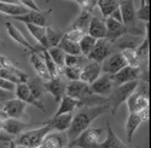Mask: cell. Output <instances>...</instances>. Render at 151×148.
Returning <instances> with one entry per match:
<instances>
[{
	"label": "cell",
	"mask_w": 151,
	"mask_h": 148,
	"mask_svg": "<svg viewBox=\"0 0 151 148\" xmlns=\"http://www.w3.org/2000/svg\"><path fill=\"white\" fill-rule=\"evenodd\" d=\"M104 23H106V40L110 41V43H114L120 37L127 34V29L124 27V24L113 20L111 17H107L104 20Z\"/></svg>",
	"instance_id": "obj_12"
},
{
	"label": "cell",
	"mask_w": 151,
	"mask_h": 148,
	"mask_svg": "<svg viewBox=\"0 0 151 148\" xmlns=\"http://www.w3.org/2000/svg\"><path fill=\"white\" fill-rule=\"evenodd\" d=\"M46 39H47V44H49V49L51 47H57L59 43L63 39V32H59L57 29L47 26L46 27Z\"/></svg>",
	"instance_id": "obj_31"
},
{
	"label": "cell",
	"mask_w": 151,
	"mask_h": 148,
	"mask_svg": "<svg viewBox=\"0 0 151 148\" xmlns=\"http://www.w3.org/2000/svg\"><path fill=\"white\" fill-rule=\"evenodd\" d=\"M104 141V128L103 127H90L86 131H83L76 140L70 141V148H100L101 142Z\"/></svg>",
	"instance_id": "obj_3"
},
{
	"label": "cell",
	"mask_w": 151,
	"mask_h": 148,
	"mask_svg": "<svg viewBox=\"0 0 151 148\" xmlns=\"http://www.w3.org/2000/svg\"><path fill=\"white\" fill-rule=\"evenodd\" d=\"M135 54L140 60V63H147L148 56H150V37H148V24H145V39L138 47L135 49Z\"/></svg>",
	"instance_id": "obj_29"
},
{
	"label": "cell",
	"mask_w": 151,
	"mask_h": 148,
	"mask_svg": "<svg viewBox=\"0 0 151 148\" xmlns=\"http://www.w3.org/2000/svg\"><path fill=\"white\" fill-rule=\"evenodd\" d=\"M93 94L99 96V97H109L111 91L114 90V83H113V77L109 74L100 75L94 83L90 84Z\"/></svg>",
	"instance_id": "obj_10"
},
{
	"label": "cell",
	"mask_w": 151,
	"mask_h": 148,
	"mask_svg": "<svg viewBox=\"0 0 151 148\" xmlns=\"http://www.w3.org/2000/svg\"><path fill=\"white\" fill-rule=\"evenodd\" d=\"M120 53L123 54V57L126 60L127 66L141 68V63H140V60H138L137 54H135V50H124V51H120Z\"/></svg>",
	"instance_id": "obj_39"
},
{
	"label": "cell",
	"mask_w": 151,
	"mask_h": 148,
	"mask_svg": "<svg viewBox=\"0 0 151 148\" xmlns=\"http://www.w3.org/2000/svg\"><path fill=\"white\" fill-rule=\"evenodd\" d=\"M66 148H70V147H66Z\"/></svg>",
	"instance_id": "obj_50"
},
{
	"label": "cell",
	"mask_w": 151,
	"mask_h": 148,
	"mask_svg": "<svg viewBox=\"0 0 151 148\" xmlns=\"http://www.w3.org/2000/svg\"><path fill=\"white\" fill-rule=\"evenodd\" d=\"M10 67H14L13 61H10L6 56H0V68H10Z\"/></svg>",
	"instance_id": "obj_46"
},
{
	"label": "cell",
	"mask_w": 151,
	"mask_h": 148,
	"mask_svg": "<svg viewBox=\"0 0 151 148\" xmlns=\"http://www.w3.org/2000/svg\"><path fill=\"white\" fill-rule=\"evenodd\" d=\"M6 29H7V33H9V36H10V39H12V40H14L16 43L22 44V46H24V47L29 50L30 53H32V51H36V49H34L33 46H32V44L27 41V39L23 36V33H22V32H20L17 27H14V26L10 22H7V23H6Z\"/></svg>",
	"instance_id": "obj_26"
},
{
	"label": "cell",
	"mask_w": 151,
	"mask_h": 148,
	"mask_svg": "<svg viewBox=\"0 0 151 148\" xmlns=\"http://www.w3.org/2000/svg\"><path fill=\"white\" fill-rule=\"evenodd\" d=\"M113 53H114L113 43H110V41H107L106 39H103V40L96 41V46L93 47V50L90 51V54L87 56V58H88L90 61H94V63L101 64V63L109 57L110 54H113Z\"/></svg>",
	"instance_id": "obj_8"
},
{
	"label": "cell",
	"mask_w": 151,
	"mask_h": 148,
	"mask_svg": "<svg viewBox=\"0 0 151 148\" xmlns=\"http://www.w3.org/2000/svg\"><path fill=\"white\" fill-rule=\"evenodd\" d=\"M87 34L91 36L96 40L106 39V23H104V20L101 17L91 16L90 24H88V29H87Z\"/></svg>",
	"instance_id": "obj_21"
},
{
	"label": "cell",
	"mask_w": 151,
	"mask_h": 148,
	"mask_svg": "<svg viewBox=\"0 0 151 148\" xmlns=\"http://www.w3.org/2000/svg\"><path fill=\"white\" fill-rule=\"evenodd\" d=\"M47 53H49V56L51 57L53 63L56 64V67L59 68V71L61 73V68L64 67V57H66L64 51L61 49H59V47H51V49L47 50Z\"/></svg>",
	"instance_id": "obj_35"
},
{
	"label": "cell",
	"mask_w": 151,
	"mask_h": 148,
	"mask_svg": "<svg viewBox=\"0 0 151 148\" xmlns=\"http://www.w3.org/2000/svg\"><path fill=\"white\" fill-rule=\"evenodd\" d=\"M101 75V64L94 63V61H88L81 67V73H80V81L86 83V84H91L94 83L99 77Z\"/></svg>",
	"instance_id": "obj_16"
},
{
	"label": "cell",
	"mask_w": 151,
	"mask_h": 148,
	"mask_svg": "<svg viewBox=\"0 0 151 148\" xmlns=\"http://www.w3.org/2000/svg\"><path fill=\"white\" fill-rule=\"evenodd\" d=\"M14 93H16V98L20 100V101H23L26 103L27 106L30 104V106H34V107H37L39 110H42L46 113V108L43 107L42 103H39L37 100L33 98V96H32V93L29 90V85H27V83L24 84H17L16 88H14Z\"/></svg>",
	"instance_id": "obj_20"
},
{
	"label": "cell",
	"mask_w": 151,
	"mask_h": 148,
	"mask_svg": "<svg viewBox=\"0 0 151 148\" xmlns=\"http://www.w3.org/2000/svg\"><path fill=\"white\" fill-rule=\"evenodd\" d=\"M49 13L50 11H27L23 16L14 17V20L22 22L24 24H34V26H40V27H47V19H49Z\"/></svg>",
	"instance_id": "obj_13"
},
{
	"label": "cell",
	"mask_w": 151,
	"mask_h": 148,
	"mask_svg": "<svg viewBox=\"0 0 151 148\" xmlns=\"http://www.w3.org/2000/svg\"><path fill=\"white\" fill-rule=\"evenodd\" d=\"M143 68H138V67H130L126 66L123 70H120L118 73H116L113 77V83L114 85L118 87L121 84H126L130 81H140L143 78Z\"/></svg>",
	"instance_id": "obj_7"
},
{
	"label": "cell",
	"mask_w": 151,
	"mask_h": 148,
	"mask_svg": "<svg viewBox=\"0 0 151 148\" xmlns=\"http://www.w3.org/2000/svg\"><path fill=\"white\" fill-rule=\"evenodd\" d=\"M109 110L107 104L104 106H97V107H83L80 108L71 118L70 127L67 130V137L70 141L76 140L83 131H86L87 128H90V125L94 120H97L101 114H104Z\"/></svg>",
	"instance_id": "obj_1"
},
{
	"label": "cell",
	"mask_w": 151,
	"mask_h": 148,
	"mask_svg": "<svg viewBox=\"0 0 151 148\" xmlns=\"http://www.w3.org/2000/svg\"><path fill=\"white\" fill-rule=\"evenodd\" d=\"M26 107H27L26 103H23V101H20L17 98H12V100H7L6 103H3L1 110L7 114L9 118L20 120L26 113Z\"/></svg>",
	"instance_id": "obj_15"
},
{
	"label": "cell",
	"mask_w": 151,
	"mask_h": 148,
	"mask_svg": "<svg viewBox=\"0 0 151 148\" xmlns=\"http://www.w3.org/2000/svg\"><path fill=\"white\" fill-rule=\"evenodd\" d=\"M80 9H81V11H87V13H91L94 7H97V1H90V0H78V1H76Z\"/></svg>",
	"instance_id": "obj_44"
},
{
	"label": "cell",
	"mask_w": 151,
	"mask_h": 148,
	"mask_svg": "<svg viewBox=\"0 0 151 148\" xmlns=\"http://www.w3.org/2000/svg\"><path fill=\"white\" fill-rule=\"evenodd\" d=\"M29 10L26 7H23L19 3H9V1H0V13L6 14V16H12L13 19L14 17H19V16H23L26 14Z\"/></svg>",
	"instance_id": "obj_22"
},
{
	"label": "cell",
	"mask_w": 151,
	"mask_h": 148,
	"mask_svg": "<svg viewBox=\"0 0 151 148\" xmlns=\"http://www.w3.org/2000/svg\"><path fill=\"white\" fill-rule=\"evenodd\" d=\"M9 96V93L7 91H3V90H0V100H4L6 97Z\"/></svg>",
	"instance_id": "obj_48"
},
{
	"label": "cell",
	"mask_w": 151,
	"mask_h": 148,
	"mask_svg": "<svg viewBox=\"0 0 151 148\" xmlns=\"http://www.w3.org/2000/svg\"><path fill=\"white\" fill-rule=\"evenodd\" d=\"M29 32L32 33L36 41L40 44V47L49 50V44H47V39H46V27H40V26H34V24H26Z\"/></svg>",
	"instance_id": "obj_30"
},
{
	"label": "cell",
	"mask_w": 151,
	"mask_h": 148,
	"mask_svg": "<svg viewBox=\"0 0 151 148\" xmlns=\"http://www.w3.org/2000/svg\"><path fill=\"white\" fill-rule=\"evenodd\" d=\"M51 130L49 127H42V128H36V130H30V131H23L19 137L13 138V142L16 145H20V147L24 148H39L43 138Z\"/></svg>",
	"instance_id": "obj_4"
},
{
	"label": "cell",
	"mask_w": 151,
	"mask_h": 148,
	"mask_svg": "<svg viewBox=\"0 0 151 148\" xmlns=\"http://www.w3.org/2000/svg\"><path fill=\"white\" fill-rule=\"evenodd\" d=\"M90 20H91V13H87V11H81L80 16L76 19L74 22L71 23L70 29H78V30H83L87 33V29L90 24Z\"/></svg>",
	"instance_id": "obj_32"
},
{
	"label": "cell",
	"mask_w": 151,
	"mask_h": 148,
	"mask_svg": "<svg viewBox=\"0 0 151 148\" xmlns=\"http://www.w3.org/2000/svg\"><path fill=\"white\" fill-rule=\"evenodd\" d=\"M76 108H83L81 103L64 94V97L60 100V106H59V108H57V111H56V114L54 115L73 114V111H74Z\"/></svg>",
	"instance_id": "obj_23"
},
{
	"label": "cell",
	"mask_w": 151,
	"mask_h": 148,
	"mask_svg": "<svg viewBox=\"0 0 151 148\" xmlns=\"http://www.w3.org/2000/svg\"><path fill=\"white\" fill-rule=\"evenodd\" d=\"M30 63H32V66H33L34 71H36V74L39 75V78H42L43 81H49V80H51L50 74H49V71H47V67H46V64H44V61H43V57L42 54H40V51L36 49V51H32L30 53Z\"/></svg>",
	"instance_id": "obj_18"
},
{
	"label": "cell",
	"mask_w": 151,
	"mask_h": 148,
	"mask_svg": "<svg viewBox=\"0 0 151 148\" xmlns=\"http://www.w3.org/2000/svg\"><path fill=\"white\" fill-rule=\"evenodd\" d=\"M126 66L127 63L123 57V54L120 51H114L113 54H110L109 57L101 63V71L104 74H109V75H114L120 70H123Z\"/></svg>",
	"instance_id": "obj_9"
},
{
	"label": "cell",
	"mask_w": 151,
	"mask_h": 148,
	"mask_svg": "<svg viewBox=\"0 0 151 148\" xmlns=\"http://www.w3.org/2000/svg\"><path fill=\"white\" fill-rule=\"evenodd\" d=\"M26 127H27L26 123L20 121V120H14V118H7L4 123L1 124V130H4L12 137H19L22 132L24 131Z\"/></svg>",
	"instance_id": "obj_25"
},
{
	"label": "cell",
	"mask_w": 151,
	"mask_h": 148,
	"mask_svg": "<svg viewBox=\"0 0 151 148\" xmlns=\"http://www.w3.org/2000/svg\"><path fill=\"white\" fill-rule=\"evenodd\" d=\"M14 88H16V85H14L13 83H10V81H7V80L0 78V90L7 91V93H12V91H14Z\"/></svg>",
	"instance_id": "obj_45"
},
{
	"label": "cell",
	"mask_w": 151,
	"mask_h": 148,
	"mask_svg": "<svg viewBox=\"0 0 151 148\" xmlns=\"http://www.w3.org/2000/svg\"><path fill=\"white\" fill-rule=\"evenodd\" d=\"M73 114H63V115H53L51 118H49L47 121L42 123L44 127H49L51 131L57 132H66L70 127Z\"/></svg>",
	"instance_id": "obj_14"
},
{
	"label": "cell",
	"mask_w": 151,
	"mask_h": 148,
	"mask_svg": "<svg viewBox=\"0 0 151 148\" xmlns=\"http://www.w3.org/2000/svg\"><path fill=\"white\" fill-rule=\"evenodd\" d=\"M27 85H29V90L32 93L33 98L37 100L39 103H42V96H43V87L42 85L37 84V83H27Z\"/></svg>",
	"instance_id": "obj_43"
},
{
	"label": "cell",
	"mask_w": 151,
	"mask_h": 148,
	"mask_svg": "<svg viewBox=\"0 0 151 148\" xmlns=\"http://www.w3.org/2000/svg\"><path fill=\"white\" fill-rule=\"evenodd\" d=\"M66 81L57 75V77H54V78H51L49 81L44 84V88L50 93L51 96H53V98L56 103H59L60 100L64 97V94H66Z\"/></svg>",
	"instance_id": "obj_17"
},
{
	"label": "cell",
	"mask_w": 151,
	"mask_h": 148,
	"mask_svg": "<svg viewBox=\"0 0 151 148\" xmlns=\"http://www.w3.org/2000/svg\"><path fill=\"white\" fill-rule=\"evenodd\" d=\"M127 108L130 114H140L144 110H148L150 107V98L144 91H134L128 98H127Z\"/></svg>",
	"instance_id": "obj_6"
},
{
	"label": "cell",
	"mask_w": 151,
	"mask_h": 148,
	"mask_svg": "<svg viewBox=\"0 0 151 148\" xmlns=\"http://www.w3.org/2000/svg\"><path fill=\"white\" fill-rule=\"evenodd\" d=\"M70 140H68L66 132L50 131L44 138L39 148H66L68 147Z\"/></svg>",
	"instance_id": "obj_11"
},
{
	"label": "cell",
	"mask_w": 151,
	"mask_h": 148,
	"mask_svg": "<svg viewBox=\"0 0 151 148\" xmlns=\"http://www.w3.org/2000/svg\"><path fill=\"white\" fill-rule=\"evenodd\" d=\"M113 47H117L118 51H124V50H135L138 47V39L131 34H124L123 37H120L117 41L113 43Z\"/></svg>",
	"instance_id": "obj_27"
},
{
	"label": "cell",
	"mask_w": 151,
	"mask_h": 148,
	"mask_svg": "<svg viewBox=\"0 0 151 148\" xmlns=\"http://www.w3.org/2000/svg\"><path fill=\"white\" fill-rule=\"evenodd\" d=\"M0 110H1V106H0Z\"/></svg>",
	"instance_id": "obj_49"
},
{
	"label": "cell",
	"mask_w": 151,
	"mask_h": 148,
	"mask_svg": "<svg viewBox=\"0 0 151 148\" xmlns=\"http://www.w3.org/2000/svg\"><path fill=\"white\" fill-rule=\"evenodd\" d=\"M118 10L121 13V20L123 24L127 29V33H131V36H138L140 29L135 26V6L134 1H120L118 3Z\"/></svg>",
	"instance_id": "obj_5"
},
{
	"label": "cell",
	"mask_w": 151,
	"mask_h": 148,
	"mask_svg": "<svg viewBox=\"0 0 151 148\" xmlns=\"http://www.w3.org/2000/svg\"><path fill=\"white\" fill-rule=\"evenodd\" d=\"M135 19L144 22L145 24H150V3L147 0H143L138 10H135Z\"/></svg>",
	"instance_id": "obj_38"
},
{
	"label": "cell",
	"mask_w": 151,
	"mask_h": 148,
	"mask_svg": "<svg viewBox=\"0 0 151 148\" xmlns=\"http://www.w3.org/2000/svg\"><path fill=\"white\" fill-rule=\"evenodd\" d=\"M138 85H140V81H130V83L118 85V87H116L114 90L111 91V94L106 98V104L110 108L111 114L117 113L118 107L126 103L127 98L138 88Z\"/></svg>",
	"instance_id": "obj_2"
},
{
	"label": "cell",
	"mask_w": 151,
	"mask_h": 148,
	"mask_svg": "<svg viewBox=\"0 0 151 148\" xmlns=\"http://www.w3.org/2000/svg\"><path fill=\"white\" fill-rule=\"evenodd\" d=\"M86 34H87L86 32L78 30V29H67V32L63 33V37L67 39V40H70V41H73V43H78Z\"/></svg>",
	"instance_id": "obj_42"
},
{
	"label": "cell",
	"mask_w": 151,
	"mask_h": 148,
	"mask_svg": "<svg viewBox=\"0 0 151 148\" xmlns=\"http://www.w3.org/2000/svg\"><path fill=\"white\" fill-rule=\"evenodd\" d=\"M141 123H144L143 118L140 114H128L127 118V124H126V132H127V142L131 144L133 141V135L137 131V128L141 125Z\"/></svg>",
	"instance_id": "obj_28"
},
{
	"label": "cell",
	"mask_w": 151,
	"mask_h": 148,
	"mask_svg": "<svg viewBox=\"0 0 151 148\" xmlns=\"http://www.w3.org/2000/svg\"><path fill=\"white\" fill-rule=\"evenodd\" d=\"M0 78L13 83L14 85H17V84H24L29 80L27 74L24 71H22V70H19L16 66L10 67V68H0Z\"/></svg>",
	"instance_id": "obj_19"
},
{
	"label": "cell",
	"mask_w": 151,
	"mask_h": 148,
	"mask_svg": "<svg viewBox=\"0 0 151 148\" xmlns=\"http://www.w3.org/2000/svg\"><path fill=\"white\" fill-rule=\"evenodd\" d=\"M96 39H93L91 36L86 34L81 40L78 41V49H80V54H83L84 57H87L90 54V51L93 50V47L96 46Z\"/></svg>",
	"instance_id": "obj_37"
},
{
	"label": "cell",
	"mask_w": 151,
	"mask_h": 148,
	"mask_svg": "<svg viewBox=\"0 0 151 148\" xmlns=\"http://www.w3.org/2000/svg\"><path fill=\"white\" fill-rule=\"evenodd\" d=\"M86 58L81 54L80 56H68L66 54L64 57V67H83L86 64Z\"/></svg>",
	"instance_id": "obj_41"
},
{
	"label": "cell",
	"mask_w": 151,
	"mask_h": 148,
	"mask_svg": "<svg viewBox=\"0 0 151 148\" xmlns=\"http://www.w3.org/2000/svg\"><path fill=\"white\" fill-rule=\"evenodd\" d=\"M39 51H40V54H42L43 61H44V64H46V67H47V71H49V74H50L51 78H54V77L60 75L59 68L56 67V64L53 63L51 57L49 56V53H47V49H43V47H40V49H39Z\"/></svg>",
	"instance_id": "obj_34"
},
{
	"label": "cell",
	"mask_w": 151,
	"mask_h": 148,
	"mask_svg": "<svg viewBox=\"0 0 151 148\" xmlns=\"http://www.w3.org/2000/svg\"><path fill=\"white\" fill-rule=\"evenodd\" d=\"M97 7L100 9V13L103 14L104 19L111 16V13L118 9V1H113V0H99L97 1Z\"/></svg>",
	"instance_id": "obj_33"
},
{
	"label": "cell",
	"mask_w": 151,
	"mask_h": 148,
	"mask_svg": "<svg viewBox=\"0 0 151 148\" xmlns=\"http://www.w3.org/2000/svg\"><path fill=\"white\" fill-rule=\"evenodd\" d=\"M100 148H127L126 144L116 135L110 123H107V134L104 137V141L101 142Z\"/></svg>",
	"instance_id": "obj_24"
},
{
	"label": "cell",
	"mask_w": 151,
	"mask_h": 148,
	"mask_svg": "<svg viewBox=\"0 0 151 148\" xmlns=\"http://www.w3.org/2000/svg\"><path fill=\"white\" fill-rule=\"evenodd\" d=\"M61 73L64 74V77L70 81H80L81 67H63Z\"/></svg>",
	"instance_id": "obj_40"
},
{
	"label": "cell",
	"mask_w": 151,
	"mask_h": 148,
	"mask_svg": "<svg viewBox=\"0 0 151 148\" xmlns=\"http://www.w3.org/2000/svg\"><path fill=\"white\" fill-rule=\"evenodd\" d=\"M59 49H61L64 51V54L68 56H80V49H78V43H73V41L67 40V39H61V41L57 46Z\"/></svg>",
	"instance_id": "obj_36"
},
{
	"label": "cell",
	"mask_w": 151,
	"mask_h": 148,
	"mask_svg": "<svg viewBox=\"0 0 151 148\" xmlns=\"http://www.w3.org/2000/svg\"><path fill=\"white\" fill-rule=\"evenodd\" d=\"M9 148H24V147H20V145H16L14 142H13V140L9 141Z\"/></svg>",
	"instance_id": "obj_47"
}]
</instances>
